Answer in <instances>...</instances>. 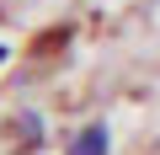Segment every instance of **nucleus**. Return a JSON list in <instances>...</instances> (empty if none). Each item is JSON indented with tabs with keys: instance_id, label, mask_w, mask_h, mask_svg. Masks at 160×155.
<instances>
[{
	"instance_id": "nucleus-1",
	"label": "nucleus",
	"mask_w": 160,
	"mask_h": 155,
	"mask_svg": "<svg viewBox=\"0 0 160 155\" xmlns=\"http://www.w3.org/2000/svg\"><path fill=\"white\" fill-rule=\"evenodd\" d=\"M64 155H112V128L107 123H86V128H75Z\"/></svg>"
},
{
	"instance_id": "nucleus-2",
	"label": "nucleus",
	"mask_w": 160,
	"mask_h": 155,
	"mask_svg": "<svg viewBox=\"0 0 160 155\" xmlns=\"http://www.w3.org/2000/svg\"><path fill=\"white\" fill-rule=\"evenodd\" d=\"M43 139H48V123H43V112H16V144L32 155V150H43Z\"/></svg>"
},
{
	"instance_id": "nucleus-3",
	"label": "nucleus",
	"mask_w": 160,
	"mask_h": 155,
	"mask_svg": "<svg viewBox=\"0 0 160 155\" xmlns=\"http://www.w3.org/2000/svg\"><path fill=\"white\" fill-rule=\"evenodd\" d=\"M0 64H6V43H0Z\"/></svg>"
}]
</instances>
